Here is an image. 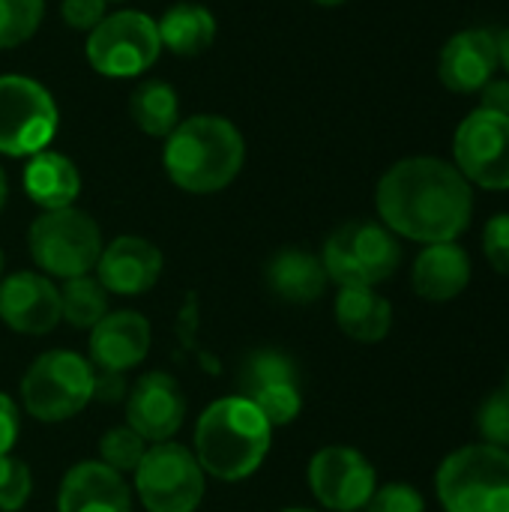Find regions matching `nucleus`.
<instances>
[{"instance_id": "obj_1", "label": "nucleus", "mask_w": 509, "mask_h": 512, "mask_svg": "<svg viewBox=\"0 0 509 512\" xmlns=\"http://www.w3.org/2000/svg\"><path fill=\"white\" fill-rule=\"evenodd\" d=\"M384 228L417 243H456L471 225L474 192L462 171L438 156L396 162L375 189Z\"/></svg>"}, {"instance_id": "obj_2", "label": "nucleus", "mask_w": 509, "mask_h": 512, "mask_svg": "<svg viewBox=\"0 0 509 512\" xmlns=\"http://www.w3.org/2000/svg\"><path fill=\"white\" fill-rule=\"evenodd\" d=\"M243 162L246 141L240 129L216 114H198L177 123L162 150L165 174L192 195H210L231 186Z\"/></svg>"}, {"instance_id": "obj_3", "label": "nucleus", "mask_w": 509, "mask_h": 512, "mask_svg": "<svg viewBox=\"0 0 509 512\" xmlns=\"http://www.w3.org/2000/svg\"><path fill=\"white\" fill-rule=\"evenodd\" d=\"M273 426L243 396L213 402L195 426V459L204 474L237 483L252 477L270 453Z\"/></svg>"}, {"instance_id": "obj_4", "label": "nucleus", "mask_w": 509, "mask_h": 512, "mask_svg": "<svg viewBox=\"0 0 509 512\" xmlns=\"http://www.w3.org/2000/svg\"><path fill=\"white\" fill-rule=\"evenodd\" d=\"M435 489L447 512H509V450L471 444L450 453Z\"/></svg>"}, {"instance_id": "obj_5", "label": "nucleus", "mask_w": 509, "mask_h": 512, "mask_svg": "<svg viewBox=\"0 0 509 512\" xmlns=\"http://www.w3.org/2000/svg\"><path fill=\"white\" fill-rule=\"evenodd\" d=\"M30 255L48 279H78L87 276L105 249L99 225L75 207L45 210L33 219L27 234Z\"/></svg>"}, {"instance_id": "obj_6", "label": "nucleus", "mask_w": 509, "mask_h": 512, "mask_svg": "<svg viewBox=\"0 0 509 512\" xmlns=\"http://www.w3.org/2000/svg\"><path fill=\"white\" fill-rule=\"evenodd\" d=\"M96 396V369L72 351H48L21 378V402L39 423H63Z\"/></svg>"}, {"instance_id": "obj_7", "label": "nucleus", "mask_w": 509, "mask_h": 512, "mask_svg": "<svg viewBox=\"0 0 509 512\" xmlns=\"http://www.w3.org/2000/svg\"><path fill=\"white\" fill-rule=\"evenodd\" d=\"M321 261L330 282L342 288H375L396 273L402 246L384 225L348 222L327 237Z\"/></svg>"}, {"instance_id": "obj_8", "label": "nucleus", "mask_w": 509, "mask_h": 512, "mask_svg": "<svg viewBox=\"0 0 509 512\" xmlns=\"http://www.w3.org/2000/svg\"><path fill=\"white\" fill-rule=\"evenodd\" d=\"M57 102L33 78L0 75V153L21 159L45 150L57 135Z\"/></svg>"}, {"instance_id": "obj_9", "label": "nucleus", "mask_w": 509, "mask_h": 512, "mask_svg": "<svg viewBox=\"0 0 509 512\" xmlns=\"http://www.w3.org/2000/svg\"><path fill=\"white\" fill-rule=\"evenodd\" d=\"M159 51L156 21L135 9L105 15L87 36V60L105 78H135L156 63Z\"/></svg>"}, {"instance_id": "obj_10", "label": "nucleus", "mask_w": 509, "mask_h": 512, "mask_svg": "<svg viewBox=\"0 0 509 512\" xmlns=\"http://www.w3.org/2000/svg\"><path fill=\"white\" fill-rule=\"evenodd\" d=\"M135 492L147 512H195L204 498V468L183 444L162 441L135 468Z\"/></svg>"}, {"instance_id": "obj_11", "label": "nucleus", "mask_w": 509, "mask_h": 512, "mask_svg": "<svg viewBox=\"0 0 509 512\" xmlns=\"http://www.w3.org/2000/svg\"><path fill=\"white\" fill-rule=\"evenodd\" d=\"M456 168L474 186L504 192L509 189V117L495 111H471L453 141Z\"/></svg>"}, {"instance_id": "obj_12", "label": "nucleus", "mask_w": 509, "mask_h": 512, "mask_svg": "<svg viewBox=\"0 0 509 512\" xmlns=\"http://www.w3.org/2000/svg\"><path fill=\"white\" fill-rule=\"evenodd\" d=\"M237 387H240L237 396L252 402L273 429L294 423L303 411L297 366L282 351L261 348L246 354L237 372Z\"/></svg>"}, {"instance_id": "obj_13", "label": "nucleus", "mask_w": 509, "mask_h": 512, "mask_svg": "<svg viewBox=\"0 0 509 512\" xmlns=\"http://www.w3.org/2000/svg\"><path fill=\"white\" fill-rule=\"evenodd\" d=\"M309 489L321 507L333 512H357L378 489L375 468L351 447H324L309 462Z\"/></svg>"}, {"instance_id": "obj_14", "label": "nucleus", "mask_w": 509, "mask_h": 512, "mask_svg": "<svg viewBox=\"0 0 509 512\" xmlns=\"http://www.w3.org/2000/svg\"><path fill=\"white\" fill-rule=\"evenodd\" d=\"M0 321L15 333L42 336L60 324V288L45 273H12L0 279Z\"/></svg>"}, {"instance_id": "obj_15", "label": "nucleus", "mask_w": 509, "mask_h": 512, "mask_svg": "<svg viewBox=\"0 0 509 512\" xmlns=\"http://www.w3.org/2000/svg\"><path fill=\"white\" fill-rule=\"evenodd\" d=\"M186 417V399L180 384L165 372H147L138 378L126 399V420L144 441H171Z\"/></svg>"}, {"instance_id": "obj_16", "label": "nucleus", "mask_w": 509, "mask_h": 512, "mask_svg": "<svg viewBox=\"0 0 509 512\" xmlns=\"http://www.w3.org/2000/svg\"><path fill=\"white\" fill-rule=\"evenodd\" d=\"M501 66L498 33L486 27H471L447 39L438 60V75L453 93H480L486 81L495 78Z\"/></svg>"}, {"instance_id": "obj_17", "label": "nucleus", "mask_w": 509, "mask_h": 512, "mask_svg": "<svg viewBox=\"0 0 509 512\" xmlns=\"http://www.w3.org/2000/svg\"><path fill=\"white\" fill-rule=\"evenodd\" d=\"M150 351V324L141 312H108L90 330V366L105 375H123L144 363Z\"/></svg>"}, {"instance_id": "obj_18", "label": "nucleus", "mask_w": 509, "mask_h": 512, "mask_svg": "<svg viewBox=\"0 0 509 512\" xmlns=\"http://www.w3.org/2000/svg\"><path fill=\"white\" fill-rule=\"evenodd\" d=\"M96 279L108 294L138 297L162 276V252L141 237H117L108 243L96 264Z\"/></svg>"}, {"instance_id": "obj_19", "label": "nucleus", "mask_w": 509, "mask_h": 512, "mask_svg": "<svg viewBox=\"0 0 509 512\" xmlns=\"http://www.w3.org/2000/svg\"><path fill=\"white\" fill-rule=\"evenodd\" d=\"M60 512H132V492L123 474L102 462H81L66 471L57 495Z\"/></svg>"}, {"instance_id": "obj_20", "label": "nucleus", "mask_w": 509, "mask_h": 512, "mask_svg": "<svg viewBox=\"0 0 509 512\" xmlns=\"http://www.w3.org/2000/svg\"><path fill=\"white\" fill-rule=\"evenodd\" d=\"M411 282L423 300H456L471 282V258L459 243H432L417 255Z\"/></svg>"}, {"instance_id": "obj_21", "label": "nucleus", "mask_w": 509, "mask_h": 512, "mask_svg": "<svg viewBox=\"0 0 509 512\" xmlns=\"http://www.w3.org/2000/svg\"><path fill=\"white\" fill-rule=\"evenodd\" d=\"M267 288L282 300V303H294V306H306L324 297L327 291V270L324 261L306 249H282L267 261L264 270Z\"/></svg>"}, {"instance_id": "obj_22", "label": "nucleus", "mask_w": 509, "mask_h": 512, "mask_svg": "<svg viewBox=\"0 0 509 512\" xmlns=\"http://www.w3.org/2000/svg\"><path fill=\"white\" fill-rule=\"evenodd\" d=\"M24 192L42 210H63L72 207V201L78 198L81 174L72 159L45 147L33 153L24 168Z\"/></svg>"}, {"instance_id": "obj_23", "label": "nucleus", "mask_w": 509, "mask_h": 512, "mask_svg": "<svg viewBox=\"0 0 509 512\" xmlns=\"http://www.w3.org/2000/svg\"><path fill=\"white\" fill-rule=\"evenodd\" d=\"M336 324L357 342H381L393 324V306L375 288H342L336 297Z\"/></svg>"}, {"instance_id": "obj_24", "label": "nucleus", "mask_w": 509, "mask_h": 512, "mask_svg": "<svg viewBox=\"0 0 509 512\" xmlns=\"http://www.w3.org/2000/svg\"><path fill=\"white\" fill-rule=\"evenodd\" d=\"M156 30H159L162 48L180 57H195L213 45L216 18L201 3H177L156 21Z\"/></svg>"}, {"instance_id": "obj_25", "label": "nucleus", "mask_w": 509, "mask_h": 512, "mask_svg": "<svg viewBox=\"0 0 509 512\" xmlns=\"http://www.w3.org/2000/svg\"><path fill=\"white\" fill-rule=\"evenodd\" d=\"M129 114L135 126L153 138H168L174 126L180 123V102L177 90L165 81H144L132 90L129 99Z\"/></svg>"}, {"instance_id": "obj_26", "label": "nucleus", "mask_w": 509, "mask_h": 512, "mask_svg": "<svg viewBox=\"0 0 509 512\" xmlns=\"http://www.w3.org/2000/svg\"><path fill=\"white\" fill-rule=\"evenodd\" d=\"M108 315V291L99 279L78 276L66 279L60 288V318L78 330H93Z\"/></svg>"}, {"instance_id": "obj_27", "label": "nucleus", "mask_w": 509, "mask_h": 512, "mask_svg": "<svg viewBox=\"0 0 509 512\" xmlns=\"http://www.w3.org/2000/svg\"><path fill=\"white\" fill-rule=\"evenodd\" d=\"M45 15V0H0V48L27 42Z\"/></svg>"}, {"instance_id": "obj_28", "label": "nucleus", "mask_w": 509, "mask_h": 512, "mask_svg": "<svg viewBox=\"0 0 509 512\" xmlns=\"http://www.w3.org/2000/svg\"><path fill=\"white\" fill-rule=\"evenodd\" d=\"M144 453H147V441L129 426H117V429L105 432L99 441V462L117 474H129V471L135 474Z\"/></svg>"}, {"instance_id": "obj_29", "label": "nucleus", "mask_w": 509, "mask_h": 512, "mask_svg": "<svg viewBox=\"0 0 509 512\" xmlns=\"http://www.w3.org/2000/svg\"><path fill=\"white\" fill-rule=\"evenodd\" d=\"M33 492L30 468L21 459L0 456V510L18 512Z\"/></svg>"}, {"instance_id": "obj_30", "label": "nucleus", "mask_w": 509, "mask_h": 512, "mask_svg": "<svg viewBox=\"0 0 509 512\" xmlns=\"http://www.w3.org/2000/svg\"><path fill=\"white\" fill-rule=\"evenodd\" d=\"M477 426L486 444L509 450V390H498L483 402Z\"/></svg>"}, {"instance_id": "obj_31", "label": "nucleus", "mask_w": 509, "mask_h": 512, "mask_svg": "<svg viewBox=\"0 0 509 512\" xmlns=\"http://www.w3.org/2000/svg\"><path fill=\"white\" fill-rule=\"evenodd\" d=\"M366 512H426L423 495L408 486V483H387L381 489H375V495L369 498V504L363 507Z\"/></svg>"}, {"instance_id": "obj_32", "label": "nucleus", "mask_w": 509, "mask_h": 512, "mask_svg": "<svg viewBox=\"0 0 509 512\" xmlns=\"http://www.w3.org/2000/svg\"><path fill=\"white\" fill-rule=\"evenodd\" d=\"M483 252L498 273L509 276V213L489 219L483 231Z\"/></svg>"}, {"instance_id": "obj_33", "label": "nucleus", "mask_w": 509, "mask_h": 512, "mask_svg": "<svg viewBox=\"0 0 509 512\" xmlns=\"http://www.w3.org/2000/svg\"><path fill=\"white\" fill-rule=\"evenodd\" d=\"M60 15L72 30H93L105 18V0H63Z\"/></svg>"}, {"instance_id": "obj_34", "label": "nucleus", "mask_w": 509, "mask_h": 512, "mask_svg": "<svg viewBox=\"0 0 509 512\" xmlns=\"http://www.w3.org/2000/svg\"><path fill=\"white\" fill-rule=\"evenodd\" d=\"M18 432H21V411L6 393H0V456H9V450L18 441Z\"/></svg>"}, {"instance_id": "obj_35", "label": "nucleus", "mask_w": 509, "mask_h": 512, "mask_svg": "<svg viewBox=\"0 0 509 512\" xmlns=\"http://www.w3.org/2000/svg\"><path fill=\"white\" fill-rule=\"evenodd\" d=\"M480 108L509 117V78H492L480 90Z\"/></svg>"}, {"instance_id": "obj_36", "label": "nucleus", "mask_w": 509, "mask_h": 512, "mask_svg": "<svg viewBox=\"0 0 509 512\" xmlns=\"http://www.w3.org/2000/svg\"><path fill=\"white\" fill-rule=\"evenodd\" d=\"M498 54H501V66L509 72V27L498 33Z\"/></svg>"}, {"instance_id": "obj_37", "label": "nucleus", "mask_w": 509, "mask_h": 512, "mask_svg": "<svg viewBox=\"0 0 509 512\" xmlns=\"http://www.w3.org/2000/svg\"><path fill=\"white\" fill-rule=\"evenodd\" d=\"M3 204H6V174L0 168V210H3Z\"/></svg>"}, {"instance_id": "obj_38", "label": "nucleus", "mask_w": 509, "mask_h": 512, "mask_svg": "<svg viewBox=\"0 0 509 512\" xmlns=\"http://www.w3.org/2000/svg\"><path fill=\"white\" fill-rule=\"evenodd\" d=\"M315 3H321V6H342L345 0H315Z\"/></svg>"}, {"instance_id": "obj_39", "label": "nucleus", "mask_w": 509, "mask_h": 512, "mask_svg": "<svg viewBox=\"0 0 509 512\" xmlns=\"http://www.w3.org/2000/svg\"><path fill=\"white\" fill-rule=\"evenodd\" d=\"M0 279H3V249H0Z\"/></svg>"}, {"instance_id": "obj_40", "label": "nucleus", "mask_w": 509, "mask_h": 512, "mask_svg": "<svg viewBox=\"0 0 509 512\" xmlns=\"http://www.w3.org/2000/svg\"><path fill=\"white\" fill-rule=\"evenodd\" d=\"M282 512H312V510H300V507H297V510H282Z\"/></svg>"}, {"instance_id": "obj_41", "label": "nucleus", "mask_w": 509, "mask_h": 512, "mask_svg": "<svg viewBox=\"0 0 509 512\" xmlns=\"http://www.w3.org/2000/svg\"><path fill=\"white\" fill-rule=\"evenodd\" d=\"M504 390H509V372H507V384H504Z\"/></svg>"}]
</instances>
